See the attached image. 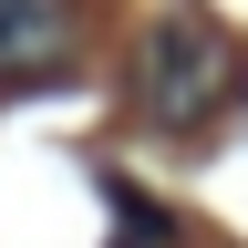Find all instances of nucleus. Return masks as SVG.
Returning a JSON list of instances; mask_svg holds the SVG:
<instances>
[{
    "instance_id": "obj_1",
    "label": "nucleus",
    "mask_w": 248,
    "mask_h": 248,
    "mask_svg": "<svg viewBox=\"0 0 248 248\" xmlns=\"http://www.w3.org/2000/svg\"><path fill=\"white\" fill-rule=\"evenodd\" d=\"M238 93H248V52H238L207 11H166V21L135 42V104H145V124H166V135L217 124Z\"/></svg>"
},
{
    "instance_id": "obj_2",
    "label": "nucleus",
    "mask_w": 248,
    "mask_h": 248,
    "mask_svg": "<svg viewBox=\"0 0 248 248\" xmlns=\"http://www.w3.org/2000/svg\"><path fill=\"white\" fill-rule=\"evenodd\" d=\"M73 0H0V83H62L73 73Z\"/></svg>"
}]
</instances>
